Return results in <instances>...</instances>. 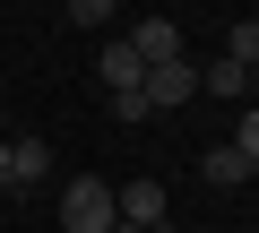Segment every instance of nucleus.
<instances>
[{
  "mask_svg": "<svg viewBox=\"0 0 259 233\" xmlns=\"http://www.w3.org/2000/svg\"><path fill=\"white\" fill-rule=\"evenodd\" d=\"M112 224H121V207H112V181H95V173L61 181V233H112Z\"/></svg>",
  "mask_w": 259,
  "mask_h": 233,
  "instance_id": "obj_1",
  "label": "nucleus"
},
{
  "mask_svg": "<svg viewBox=\"0 0 259 233\" xmlns=\"http://www.w3.org/2000/svg\"><path fill=\"white\" fill-rule=\"evenodd\" d=\"M139 95H147V112H182L190 95H199V61L182 52V61H156L147 78H139Z\"/></svg>",
  "mask_w": 259,
  "mask_h": 233,
  "instance_id": "obj_2",
  "label": "nucleus"
},
{
  "mask_svg": "<svg viewBox=\"0 0 259 233\" xmlns=\"http://www.w3.org/2000/svg\"><path fill=\"white\" fill-rule=\"evenodd\" d=\"M112 207H121V224L164 233V181H130V190H112Z\"/></svg>",
  "mask_w": 259,
  "mask_h": 233,
  "instance_id": "obj_3",
  "label": "nucleus"
},
{
  "mask_svg": "<svg viewBox=\"0 0 259 233\" xmlns=\"http://www.w3.org/2000/svg\"><path fill=\"white\" fill-rule=\"evenodd\" d=\"M139 78H147V61H139V52H130V35L95 52V86H104V95H130V86H139Z\"/></svg>",
  "mask_w": 259,
  "mask_h": 233,
  "instance_id": "obj_4",
  "label": "nucleus"
},
{
  "mask_svg": "<svg viewBox=\"0 0 259 233\" xmlns=\"http://www.w3.org/2000/svg\"><path fill=\"white\" fill-rule=\"evenodd\" d=\"M52 181V138H9V190Z\"/></svg>",
  "mask_w": 259,
  "mask_h": 233,
  "instance_id": "obj_5",
  "label": "nucleus"
},
{
  "mask_svg": "<svg viewBox=\"0 0 259 233\" xmlns=\"http://www.w3.org/2000/svg\"><path fill=\"white\" fill-rule=\"evenodd\" d=\"M199 173H207V181H216V190H242V181H250V173H259V164H250V156H242V147H233V138H216V147H207V156H199Z\"/></svg>",
  "mask_w": 259,
  "mask_h": 233,
  "instance_id": "obj_6",
  "label": "nucleus"
},
{
  "mask_svg": "<svg viewBox=\"0 0 259 233\" xmlns=\"http://www.w3.org/2000/svg\"><path fill=\"white\" fill-rule=\"evenodd\" d=\"M130 52H139L147 69H156V61H182V26H173V18H147L139 35H130Z\"/></svg>",
  "mask_w": 259,
  "mask_h": 233,
  "instance_id": "obj_7",
  "label": "nucleus"
},
{
  "mask_svg": "<svg viewBox=\"0 0 259 233\" xmlns=\"http://www.w3.org/2000/svg\"><path fill=\"white\" fill-rule=\"evenodd\" d=\"M199 95H225V104H242V95H250V69H242V61H225V52H216V61H207V69H199Z\"/></svg>",
  "mask_w": 259,
  "mask_h": 233,
  "instance_id": "obj_8",
  "label": "nucleus"
},
{
  "mask_svg": "<svg viewBox=\"0 0 259 233\" xmlns=\"http://www.w3.org/2000/svg\"><path fill=\"white\" fill-rule=\"evenodd\" d=\"M225 61H242V69H259V18H242V26L225 35Z\"/></svg>",
  "mask_w": 259,
  "mask_h": 233,
  "instance_id": "obj_9",
  "label": "nucleus"
},
{
  "mask_svg": "<svg viewBox=\"0 0 259 233\" xmlns=\"http://www.w3.org/2000/svg\"><path fill=\"white\" fill-rule=\"evenodd\" d=\"M104 104H112V121H121V130H139V121H156V112H147V95H139V86H130V95H104Z\"/></svg>",
  "mask_w": 259,
  "mask_h": 233,
  "instance_id": "obj_10",
  "label": "nucleus"
},
{
  "mask_svg": "<svg viewBox=\"0 0 259 233\" xmlns=\"http://www.w3.org/2000/svg\"><path fill=\"white\" fill-rule=\"evenodd\" d=\"M233 147H242V156L259 164V104H242V121H233Z\"/></svg>",
  "mask_w": 259,
  "mask_h": 233,
  "instance_id": "obj_11",
  "label": "nucleus"
},
{
  "mask_svg": "<svg viewBox=\"0 0 259 233\" xmlns=\"http://www.w3.org/2000/svg\"><path fill=\"white\" fill-rule=\"evenodd\" d=\"M112 9H121V0H69V26H104Z\"/></svg>",
  "mask_w": 259,
  "mask_h": 233,
  "instance_id": "obj_12",
  "label": "nucleus"
},
{
  "mask_svg": "<svg viewBox=\"0 0 259 233\" xmlns=\"http://www.w3.org/2000/svg\"><path fill=\"white\" fill-rule=\"evenodd\" d=\"M0 190H9V138H0Z\"/></svg>",
  "mask_w": 259,
  "mask_h": 233,
  "instance_id": "obj_13",
  "label": "nucleus"
},
{
  "mask_svg": "<svg viewBox=\"0 0 259 233\" xmlns=\"http://www.w3.org/2000/svg\"><path fill=\"white\" fill-rule=\"evenodd\" d=\"M250 104H259V69H250Z\"/></svg>",
  "mask_w": 259,
  "mask_h": 233,
  "instance_id": "obj_14",
  "label": "nucleus"
},
{
  "mask_svg": "<svg viewBox=\"0 0 259 233\" xmlns=\"http://www.w3.org/2000/svg\"><path fill=\"white\" fill-rule=\"evenodd\" d=\"M112 233H139V224H112Z\"/></svg>",
  "mask_w": 259,
  "mask_h": 233,
  "instance_id": "obj_15",
  "label": "nucleus"
},
{
  "mask_svg": "<svg viewBox=\"0 0 259 233\" xmlns=\"http://www.w3.org/2000/svg\"><path fill=\"white\" fill-rule=\"evenodd\" d=\"M250 9H259V0H250Z\"/></svg>",
  "mask_w": 259,
  "mask_h": 233,
  "instance_id": "obj_16",
  "label": "nucleus"
}]
</instances>
